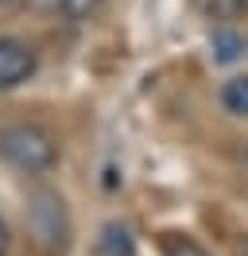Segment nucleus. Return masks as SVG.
<instances>
[{"label":"nucleus","mask_w":248,"mask_h":256,"mask_svg":"<svg viewBox=\"0 0 248 256\" xmlns=\"http://www.w3.org/2000/svg\"><path fill=\"white\" fill-rule=\"evenodd\" d=\"M0 160L24 175H46L58 163V140L43 124H8L0 128Z\"/></svg>","instance_id":"1"},{"label":"nucleus","mask_w":248,"mask_h":256,"mask_svg":"<svg viewBox=\"0 0 248 256\" xmlns=\"http://www.w3.org/2000/svg\"><path fill=\"white\" fill-rule=\"evenodd\" d=\"M35 70H39L35 47L16 39V35H0V94L20 90L24 82L35 78Z\"/></svg>","instance_id":"2"},{"label":"nucleus","mask_w":248,"mask_h":256,"mask_svg":"<svg viewBox=\"0 0 248 256\" xmlns=\"http://www.w3.org/2000/svg\"><path fill=\"white\" fill-rule=\"evenodd\" d=\"M35 12H43V16H54V20H70V24H82V20H90L101 12V4L105 0H28Z\"/></svg>","instance_id":"3"},{"label":"nucleus","mask_w":248,"mask_h":256,"mask_svg":"<svg viewBox=\"0 0 248 256\" xmlns=\"http://www.w3.org/2000/svg\"><path fill=\"white\" fill-rule=\"evenodd\" d=\"M210 50H214V62H236L244 54V39L232 32V28H217L210 35Z\"/></svg>","instance_id":"4"},{"label":"nucleus","mask_w":248,"mask_h":256,"mask_svg":"<svg viewBox=\"0 0 248 256\" xmlns=\"http://www.w3.org/2000/svg\"><path fill=\"white\" fill-rule=\"evenodd\" d=\"M101 256H136V240H132V233H128L124 225L108 222L105 229H101Z\"/></svg>","instance_id":"5"},{"label":"nucleus","mask_w":248,"mask_h":256,"mask_svg":"<svg viewBox=\"0 0 248 256\" xmlns=\"http://www.w3.org/2000/svg\"><path fill=\"white\" fill-rule=\"evenodd\" d=\"M221 105L232 116H248V74H236L221 86Z\"/></svg>","instance_id":"6"},{"label":"nucleus","mask_w":248,"mask_h":256,"mask_svg":"<svg viewBox=\"0 0 248 256\" xmlns=\"http://www.w3.org/2000/svg\"><path fill=\"white\" fill-rule=\"evenodd\" d=\"M163 256H210V252L186 233H167L163 237Z\"/></svg>","instance_id":"7"},{"label":"nucleus","mask_w":248,"mask_h":256,"mask_svg":"<svg viewBox=\"0 0 248 256\" xmlns=\"http://www.w3.org/2000/svg\"><path fill=\"white\" fill-rule=\"evenodd\" d=\"M12 252V229H8V222L0 218V256Z\"/></svg>","instance_id":"8"},{"label":"nucleus","mask_w":248,"mask_h":256,"mask_svg":"<svg viewBox=\"0 0 248 256\" xmlns=\"http://www.w3.org/2000/svg\"><path fill=\"white\" fill-rule=\"evenodd\" d=\"M4 4H8V0H0V8H4Z\"/></svg>","instance_id":"9"},{"label":"nucleus","mask_w":248,"mask_h":256,"mask_svg":"<svg viewBox=\"0 0 248 256\" xmlns=\"http://www.w3.org/2000/svg\"><path fill=\"white\" fill-rule=\"evenodd\" d=\"M244 163H248V152H244Z\"/></svg>","instance_id":"10"}]
</instances>
